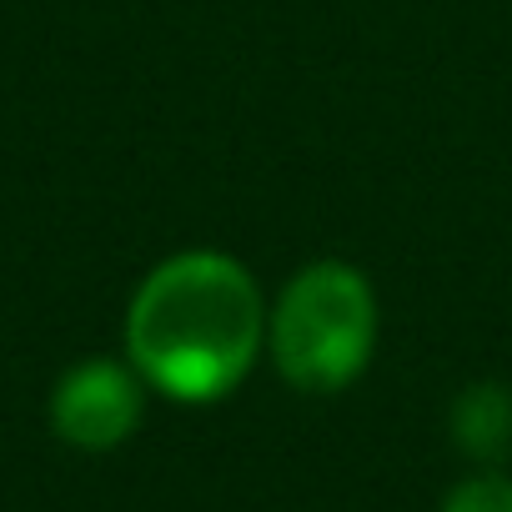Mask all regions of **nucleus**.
<instances>
[{
  "instance_id": "obj_3",
  "label": "nucleus",
  "mask_w": 512,
  "mask_h": 512,
  "mask_svg": "<svg viewBox=\"0 0 512 512\" xmlns=\"http://www.w3.org/2000/svg\"><path fill=\"white\" fill-rule=\"evenodd\" d=\"M146 382L131 362L116 357H86L61 372L51 392V427L66 447L81 452H111L121 447L141 417H146Z\"/></svg>"
},
{
  "instance_id": "obj_2",
  "label": "nucleus",
  "mask_w": 512,
  "mask_h": 512,
  "mask_svg": "<svg viewBox=\"0 0 512 512\" xmlns=\"http://www.w3.org/2000/svg\"><path fill=\"white\" fill-rule=\"evenodd\" d=\"M267 352L307 397L347 392L377 352V292L362 267L322 256L287 277L267 312Z\"/></svg>"
},
{
  "instance_id": "obj_4",
  "label": "nucleus",
  "mask_w": 512,
  "mask_h": 512,
  "mask_svg": "<svg viewBox=\"0 0 512 512\" xmlns=\"http://www.w3.org/2000/svg\"><path fill=\"white\" fill-rule=\"evenodd\" d=\"M447 432L462 457L497 467L512 452V387L507 382H472L452 397Z\"/></svg>"
},
{
  "instance_id": "obj_5",
  "label": "nucleus",
  "mask_w": 512,
  "mask_h": 512,
  "mask_svg": "<svg viewBox=\"0 0 512 512\" xmlns=\"http://www.w3.org/2000/svg\"><path fill=\"white\" fill-rule=\"evenodd\" d=\"M442 512H512V477L507 472H472L442 497Z\"/></svg>"
},
{
  "instance_id": "obj_1",
  "label": "nucleus",
  "mask_w": 512,
  "mask_h": 512,
  "mask_svg": "<svg viewBox=\"0 0 512 512\" xmlns=\"http://www.w3.org/2000/svg\"><path fill=\"white\" fill-rule=\"evenodd\" d=\"M267 312L262 282L231 251H176L131 292L126 362L166 402H221L267 352Z\"/></svg>"
}]
</instances>
